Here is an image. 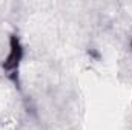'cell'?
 Segmentation results:
<instances>
[{"instance_id": "obj_1", "label": "cell", "mask_w": 132, "mask_h": 130, "mask_svg": "<svg viewBox=\"0 0 132 130\" xmlns=\"http://www.w3.org/2000/svg\"><path fill=\"white\" fill-rule=\"evenodd\" d=\"M11 43H12V51H11V55H9V58L6 60V63H5V69H8V70H11V69H15L17 64H19V60H20V57H22V51H20V46H19V40L15 38V37H12L11 38Z\"/></svg>"}]
</instances>
